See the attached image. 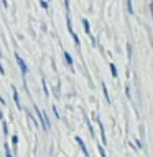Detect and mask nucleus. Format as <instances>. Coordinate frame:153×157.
I'll use <instances>...</instances> for the list:
<instances>
[{
    "instance_id": "nucleus-11",
    "label": "nucleus",
    "mask_w": 153,
    "mask_h": 157,
    "mask_svg": "<svg viewBox=\"0 0 153 157\" xmlns=\"http://www.w3.org/2000/svg\"><path fill=\"white\" fill-rule=\"evenodd\" d=\"M127 53H129V60L132 61V55H133V52H132V45L130 43L127 45Z\"/></svg>"
},
{
    "instance_id": "nucleus-1",
    "label": "nucleus",
    "mask_w": 153,
    "mask_h": 157,
    "mask_svg": "<svg viewBox=\"0 0 153 157\" xmlns=\"http://www.w3.org/2000/svg\"><path fill=\"white\" fill-rule=\"evenodd\" d=\"M35 111H36V116L40 117V121H41V126L45 127V131H48L49 129V121H48V117H46V114H43L38 109V106H35Z\"/></svg>"
},
{
    "instance_id": "nucleus-13",
    "label": "nucleus",
    "mask_w": 153,
    "mask_h": 157,
    "mask_svg": "<svg viewBox=\"0 0 153 157\" xmlns=\"http://www.w3.org/2000/svg\"><path fill=\"white\" fill-rule=\"evenodd\" d=\"M5 157H12V152H10V149H8L7 144H5Z\"/></svg>"
},
{
    "instance_id": "nucleus-12",
    "label": "nucleus",
    "mask_w": 153,
    "mask_h": 157,
    "mask_svg": "<svg viewBox=\"0 0 153 157\" xmlns=\"http://www.w3.org/2000/svg\"><path fill=\"white\" fill-rule=\"evenodd\" d=\"M12 144L16 147V144H18V137H16V136H12Z\"/></svg>"
},
{
    "instance_id": "nucleus-2",
    "label": "nucleus",
    "mask_w": 153,
    "mask_h": 157,
    "mask_svg": "<svg viewBox=\"0 0 153 157\" xmlns=\"http://www.w3.org/2000/svg\"><path fill=\"white\" fill-rule=\"evenodd\" d=\"M16 63H18V66H20V70H22V75H23V78H25V75L28 73V68H27V65H25V61L22 60V56H18V55H16Z\"/></svg>"
},
{
    "instance_id": "nucleus-17",
    "label": "nucleus",
    "mask_w": 153,
    "mask_h": 157,
    "mask_svg": "<svg viewBox=\"0 0 153 157\" xmlns=\"http://www.w3.org/2000/svg\"><path fill=\"white\" fill-rule=\"evenodd\" d=\"M64 7H66V10H69V0H64Z\"/></svg>"
},
{
    "instance_id": "nucleus-16",
    "label": "nucleus",
    "mask_w": 153,
    "mask_h": 157,
    "mask_svg": "<svg viewBox=\"0 0 153 157\" xmlns=\"http://www.w3.org/2000/svg\"><path fill=\"white\" fill-rule=\"evenodd\" d=\"M43 91H45V94L48 96V88H46V83H45V79H43Z\"/></svg>"
},
{
    "instance_id": "nucleus-8",
    "label": "nucleus",
    "mask_w": 153,
    "mask_h": 157,
    "mask_svg": "<svg viewBox=\"0 0 153 157\" xmlns=\"http://www.w3.org/2000/svg\"><path fill=\"white\" fill-rule=\"evenodd\" d=\"M64 58H66V63H67V65L73 68V58H71V55H69V53H64Z\"/></svg>"
},
{
    "instance_id": "nucleus-14",
    "label": "nucleus",
    "mask_w": 153,
    "mask_h": 157,
    "mask_svg": "<svg viewBox=\"0 0 153 157\" xmlns=\"http://www.w3.org/2000/svg\"><path fill=\"white\" fill-rule=\"evenodd\" d=\"M99 152H100V157H107V155H105V151H104V147H102V146H99Z\"/></svg>"
},
{
    "instance_id": "nucleus-10",
    "label": "nucleus",
    "mask_w": 153,
    "mask_h": 157,
    "mask_svg": "<svg viewBox=\"0 0 153 157\" xmlns=\"http://www.w3.org/2000/svg\"><path fill=\"white\" fill-rule=\"evenodd\" d=\"M127 8H129V13H133V5H132V0H127Z\"/></svg>"
},
{
    "instance_id": "nucleus-18",
    "label": "nucleus",
    "mask_w": 153,
    "mask_h": 157,
    "mask_svg": "<svg viewBox=\"0 0 153 157\" xmlns=\"http://www.w3.org/2000/svg\"><path fill=\"white\" fill-rule=\"evenodd\" d=\"M0 73H2V75L5 73V71H3V66H2V65H0Z\"/></svg>"
},
{
    "instance_id": "nucleus-5",
    "label": "nucleus",
    "mask_w": 153,
    "mask_h": 157,
    "mask_svg": "<svg viewBox=\"0 0 153 157\" xmlns=\"http://www.w3.org/2000/svg\"><path fill=\"white\" fill-rule=\"evenodd\" d=\"M99 122V127H100V136H102V144H107V139H105V131H104V126H102V122L100 121H97Z\"/></svg>"
},
{
    "instance_id": "nucleus-9",
    "label": "nucleus",
    "mask_w": 153,
    "mask_h": 157,
    "mask_svg": "<svg viewBox=\"0 0 153 157\" xmlns=\"http://www.w3.org/2000/svg\"><path fill=\"white\" fill-rule=\"evenodd\" d=\"M110 71H112V76H114V78H117V68H115V65H114V63H110Z\"/></svg>"
},
{
    "instance_id": "nucleus-4",
    "label": "nucleus",
    "mask_w": 153,
    "mask_h": 157,
    "mask_svg": "<svg viewBox=\"0 0 153 157\" xmlns=\"http://www.w3.org/2000/svg\"><path fill=\"white\" fill-rule=\"evenodd\" d=\"M12 90H13V99H15V104H16V108H18V109H22V104H20V99H18V94H16V90H15V86H12Z\"/></svg>"
},
{
    "instance_id": "nucleus-6",
    "label": "nucleus",
    "mask_w": 153,
    "mask_h": 157,
    "mask_svg": "<svg viewBox=\"0 0 153 157\" xmlns=\"http://www.w3.org/2000/svg\"><path fill=\"white\" fill-rule=\"evenodd\" d=\"M82 27H84V30H86V33L89 36H91V28H89V22L86 18H82Z\"/></svg>"
},
{
    "instance_id": "nucleus-7",
    "label": "nucleus",
    "mask_w": 153,
    "mask_h": 157,
    "mask_svg": "<svg viewBox=\"0 0 153 157\" xmlns=\"http://www.w3.org/2000/svg\"><path fill=\"white\" fill-rule=\"evenodd\" d=\"M102 91H104V96H105V99H107V103H110V96H109V91H107L105 83H102Z\"/></svg>"
},
{
    "instance_id": "nucleus-15",
    "label": "nucleus",
    "mask_w": 153,
    "mask_h": 157,
    "mask_svg": "<svg viewBox=\"0 0 153 157\" xmlns=\"http://www.w3.org/2000/svg\"><path fill=\"white\" fill-rule=\"evenodd\" d=\"M40 3H41V7H43V8H45V10H48V8H49V7H48V3H46V2H45V0H41V2H40Z\"/></svg>"
},
{
    "instance_id": "nucleus-3",
    "label": "nucleus",
    "mask_w": 153,
    "mask_h": 157,
    "mask_svg": "<svg viewBox=\"0 0 153 157\" xmlns=\"http://www.w3.org/2000/svg\"><path fill=\"white\" fill-rule=\"evenodd\" d=\"M76 142L79 144V147H81V151L84 152V157H89V152H87V149H86V146H84V142H82V139L79 137V136H76Z\"/></svg>"
}]
</instances>
